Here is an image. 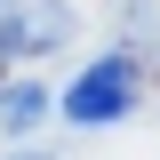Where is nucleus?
<instances>
[{
  "instance_id": "f03ea898",
  "label": "nucleus",
  "mask_w": 160,
  "mask_h": 160,
  "mask_svg": "<svg viewBox=\"0 0 160 160\" xmlns=\"http://www.w3.org/2000/svg\"><path fill=\"white\" fill-rule=\"evenodd\" d=\"M64 0H24V8H8V16H0V48H8V56H40V48H56L64 40Z\"/></svg>"
},
{
  "instance_id": "f257e3e1",
  "label": "nucleus",
  "mask_w": 160,
  "mask_h": 160,
  "mask_svg": "<svg viewBox=\"0 0 160 160\" xmlns=\"http://www.w3.org/2000/svg\"><path fill=\"white\" fill-rule=\"evenodd\" d=\"M136 80H144V72H136V56H96V64H88V72H80L72 88L56 96V112L72 120V128H96V120H120L128 104H136Z\"/></svg>"
},
{
  "instance_id": "20e7f679",
  "label": "nucleus",
  "mask_w": 160,
  "mask_h": 160,
  "mask_svg": "<svg viewBox=\"0 0 160 160\" xmlns=\"http://www.w3.org/2000/svg\"><path fill=\"white\" fill-rule=\"evenodd\" d=\"M24 160H40V152H24Z\"/></svg>"
},
{
  "instance_id": "7ed1b4c3",
  "label": "nucleus",
  "mask_w": 160,
  "mask_h": 160,
  "mask_svg": "<svg viewBox=\"0 0 160 160\" xmlns=\"http://www.w3.org/2000/svg\"><path fill=\"white\" fill-rule=\"evenodd\" d=\"M40 112H48V88H40V80H8V88H0V128H8V136H24Z\"/></svg>"
}]
</instances>
